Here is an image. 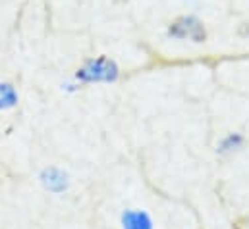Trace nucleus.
I'll use <instances>...</instances> for the list:
<instances>
[{
  "mask_svg": "<svg viewBox=\"0 0 249 229\" xmlns=\"http://www.w3.org/2000/svg\"><path fill=\"white\" fill-rule=\"evenodd\" d=\"M122 69L116 60L107 54L87 58L73 73V77L85 87V85H112L120 79Z\"/></svg>",
  "mask_w": 249,
  "mask_h": 229,
  "instance_id": "f257e3e1",
  "label": "nucleus"
},
{
  "mask_svg": "<svg viewBox=\"0 0 249 229\" xmlns=\"http://www.w3.org/2000/svg\"><path fill=\"white\" fill-rule=\"evenodd\" d=\"M166 35L174 41H189L193 45H203L209 39L207 25L203 23V19H199L193 14L174 17L166 27Z\"/></svg>",
  "mask_w": 249,
  "mask_h": 229,
  "instance_id": "f03ea898",
  "label": "nucleus"
},
{
  "mask_svg": "<svg viewBox=\"0 0 249 229\" xmlns=\"http://www.w3.org/2000/svg\"><path fill=\"white\" fill-rule=\"evenodd\" d=\"M37 181H39V185H41L47 193L56 195V196L66 195V193L70 191V187H71V177H70V173L66 172L64 168H60V166H54V164L41 168L39 173H37Z\"/></svg>",
  "mask_w": 249,
  "mask_h": 229,
  "instance_id": "7ed1b4c3",
  "label": "nucleus"
},
{
  "mask_svg": "<svg viewBox=\"0 0 249 229\" xmlns=\"http://www.w3.org/2000/svg\"><path fill=\"white\" fill-rule=\"evenodd\" d=\"M120 229H157L153 216L145 208H125L120 214Z\"/></svg>",
  "mask_w": 249,
  "mask_h": 229,
  "instance_id": "20e7f679",
  "label": "nucleus"
},
{
  "mask_svg": "<svg viewBox=\"0 0 249 229\" xmlns=\"http://www.w3.org/2000/svg\"><path fill=\"white\" fill-rule=\"evenodd\" d=\"M244 147H246V135L240 131H232L220 137V141L216 143V154L222 158H228V156L238 154Z\"/></svg>",
  "mask_w": 249,
  "mask_h": 229,
  "instance_id": "39448f33",
  "label": "nucleus"
},
{
  "mask_svg": "<svg viewBox=\"0 0 249 229\" xmlns=\"http://www.w3.org/2000/svg\"><path fill=\"white\" fill-rule=\"evenodd\" d=\"M19 102V93L14 83L10 81H0V112H8L16 108Z\"/></svg>",
  "mask_w": 249,
  "mask_h": 229,
  "instance_id": "423d86ee",
  "label": "nucleus"
},
{
  "mask_svg": "<svg viewBox=\"0 0 249 229\" xmlns=\"http://www.w3.org/2000/svg\"><path fill=\"white\" fill-rule=\"evenodd\" d=\"M81 89H83V85H81L75 77H71V79H68V81L60 83V91L66 93V95H75V93H79Z\"/></svg>",
  "mask_w": 249,
  "mask_h": 229,
  "instance_id": "0eeeda50",
  "label": "nucleus"
}]
</instances>
